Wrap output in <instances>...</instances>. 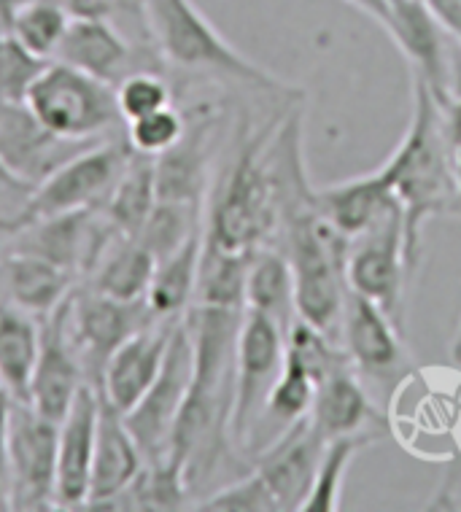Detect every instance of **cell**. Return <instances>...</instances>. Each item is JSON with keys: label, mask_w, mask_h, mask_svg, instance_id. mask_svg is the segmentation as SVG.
<instances>
[{"label": "cell", "mask_w": 461, "mask_h": 512, "mask_svg": "<svg viewBox=\"0 0 461 512\" xmlns=\"http://www.w3.org/2000/svg\"><path fill=\"white\" fill-rule=\"evenodd\" d=\"M197 510L205 512H275L278 499L273 496L270 486L265 483V477L259 475L257 469L249 477H243L238 483L216 491L208 499L197 504Z\"/></svg>", "instance_id": "obj_39"}, {"label": "cell", "mask_w": 461, "mask_h": 512, "mask_svg": "<svg viewBox=\"0 0 461 512\" xmlns=\"http://www.w3.org/2000/svg\"><path fill=\"white\" fill-rule=\"evenodd\" d=\"M165 106H170V87L157 73H127L125 79L116 84V108L125 122L154 114Z\"/></svg>", "instance_id": "obj_38"}, {"label": "cell", "mask_w": 461, "mask_h": 512, "mask_svg": "<svg viewBox=\"0 0 461 512\" xmlns=\"http://www.w3.org/2000/svg\"><path fill=\"white\" fill-rule=\"evenodd\" d=\"M44 332L38 318L14 302H0V383L17 402H27Z\"/></svg>", "instance_id": "obj_26"}, {"label": "cell", "mask_w": 461, "mask_h": 512, "mask_svg": "<svg viewBox=\"0 0 461 512\" xmlns=\"http://www.w3.org/2000/svg\"><path fill=\"white\" fill-rule=\"evenodd\" d=\"M211 119L197 122L192 130H184V138L160 157H154L157 168V195L160 200L181 203H203L205 168H208V143H211Z\"/></svg>", "instance_id": "obj_25"}, {"label": "cell", "mask_w": 461, "mask_h": 512, "mask_svg": "<svg viewBox=\"0 0 461 512\" xmlns=\"http://www.w3.org/2000/svg\"><path fill=\"white\" fill-rule=\"evenodd\" d=\"M254 254H232L203 243L195 302L211 308H246V273Z\"/></svg>", "instance_id": "obj_30"}, {"label": "cell", "mask_w": 461, "mask_h": 512, "mask_svg": "<svg viewBox=\"0 0 461 512\" xmlns=\"http://www.w3.org/2000/svg\"><path fill=\"white\" fill-rule=\"evenodd\" d=\"M205 227L197 230L187 243L162 256L151 278L146 302L154 310V316L160 318H178L184 316L189 305L195 302L197 275H200V259H203Z\"/></svg>", "instance_id": "obj_27"}, {"label": "cell", "mask_w": 461, "mask_h": 512, "mask_svg": "<svg viewBox=\"0 0 461 512\" xmlns=\"http://www.w3.org/2000/svg\"><path fill=\"white\" fill-rule=\"evenodd\" d=\"M399 52L408 57L413 73L424 79L440 106L453 98V68L459 62L448 52V33H445L435 14L429 11L426 0H391L389 22L383 27Z\"/></svg>", "instance_id": "obj_11"}, {"label": "cell", "mask_w": 461, "mask_h": 512, "mask_svg": "<svg viewBox=\"0 0 461 512\" xmlns=\"http://www.w3.org/2000/svg\"><path fill=\"white\" fill-rule=\"evenodd\" d=\"M453 173H456V197H453V211L461 216V151H453Z\"/></svg>", "instance_id": "obj_46"}, {"label": "cell", "mask_w": 461, "mask_h": 512, "mask_svg": "<svg viewBox=\"0 0 461 512\" xmlns=\"http://www.w3.org/2000/svg\"><path fill=\"white\" fill-rule=\"evenodd\" d=\"M348 289L362 294L402 327V292L410 283L399 205L375 227L351 240L346 259Z\"/></svg>", "instance_id": "obj_9"}, {"label": "cell", "mask_w": 461, "mask_h": 512, "mask_svg": "<svg viewBox=\"0 0 461 512\" xmlns=\"http://www.w3.org/2000/svg\"><path fill=\"white\" fill-rule=\"evenodd\" d=\"M184 130H187L184 116L173 106H165L154 114L127 122V141H130V149L138 154L160 157L184 138Z\"/></svg>", "instance_id": "obj_37"}, {"label": "cell", "mask_w": 461, "mask_h": 512, "mask_svg": "<svg viewBox=\"0 0 461 512\" xmlns=\"http://www.w3.org/2000/svg\"><path fill=\"white\" fill-rule=\"evenodd\" d=\"M443 122H445V135H448L451 149L461 151V95H456L451 103H445Z\"/></svg>", "instance_id": "obj_42"}, {"label": "cell", "mask_w": 461, "mask_h": 512, "mask_svg": "<svg viewBox=\"0 0 461 512\" xmlns=\"http://www.w3.org/2000/svg\"><path fill=\"white\" fill-rule=\"evenodd\" d=\"M313 203L348 240L359 238L397 208L381 170L319 189L313 192Z\"/></svg>", "instance_id": "obj_21"}, {"label": "cell", "mask_w": 461, "mask_h": 512, "mask_svg": "<svg viewBox=\"0 0 461 512\" xmlns=\"http://www.w3.org/2000/svg\"><path fill=\"white\" fill-rule=\"evenodd\" d=\"M30 0H0V25L9 27L11 19L17 17L19 9H25Z\"/></svg>", "instance_id": "obj_45"}, {"label": "cell", "mask_w": 461, "mask_h": 512, "mask_svg": "<svg viewBox=\"0 0 461 512\" xmlns=\"http://www.w3.org/2000/svg\"><path fill=\"white\" fill-rule=\"evenodd\" d=\"M22 232H25V246L19 251L44 256L71 273L92 270L114 235H119L114 224L106 219V213H103V221H98L95 208L44 216Z\"/></svg>", "instance_id": "obj_14"}, {"label": "cell", "mask_w": 461, "mask_h": 512, "mask_svg": "<svg viewBox=\"0 0 461 512\" xmlns=\"http://www.w3.org/2000/svg\"><path fill=\"white\" fill-rule=\"evenodd\" d=\"M100 391L81 386L73 399L71 410L60 421L57 440V504L63 507H84L89 496V475H92V453L98 434Z\"/></svg>", "instance_id": "obj_18"}, {"label": "cell", "mask_w": 461, "mask_h": 512, "mask_svg": "<svg viewBox=\"0 0 461 512\" xmlns=\"http://www.w3.org/2000/svg\"><path fill=\"white\" fill-rule=\"evenodd\" d=\"M178 321L181 316L154 318L149 327L138 329L133 337H127L103 364L100 394L122 415L138 405V399L149 391L154 378L160 375Z\"/></svg>", "instance_id": "obj_12"}, {"label": "cell", "mask_w": 461, "mask_h": 512, "mask_svg": "<svg viewBox=\"0 0 461 512\" xmlns=\"http://www.w3.org/2000/svg\"><path fill=\"white\" fill-rule=\"evenodd\" d=\"M348 3L362 11V14H367L370 19H375L381 27H386V22H389L391 0H348Z\"/></svg>", "instance_id": "obj_43"}, {"label": "cell", "mask_w": 461, "mask_h": 512, "mask_svg": "<svg viewBox=\"0 0 461 512\" xmlns=\"http://www.w3.org/2000/svg\"><path fill=\"white\" fill-rule=\"evenodd\" d=\"M246 308L273 318L284 335L294 324L297 318L294 278L289 259L281 251H270V248L254 251L246 273Z\"/></svg>", "instance_id": "obj_28"}, {"label": "cell", "mask_w": 461, "mask_h": 512, "mask_svg": "<svg viewBox=\"0 0 461 512\" xmlns=\"http://www.w3.org/2000/svg\"><path fill=\"white\" fill-rule=\"evenodd\" d=\"M370 442H375L373 429L356 434H343V437H332V440L324 442L319 467H316V475H313L311 494H308V499L302 504V510L335 512L340 507V491H343V480H346L348 467H351V461Z\"/></svg>", "instance_id": "obj_31"}, {"label": "cell", "mask_w": 461, "mask_h": 512, "mask_svg": "<svg viewBox=\"0 0 461 512\" xmlns=\"http://www.w3.org/2000/svg\"><path fill=\"white\" fill-rule=\"evenodd\" d=\"M157 270V256L143 246L138 238L114 235L98 265L92 267L95 292L106 294L119 302H141L149 294L151 278Z\"/></svg>", "instance_id": "obj_24"}, {"label": "cell", "mask_w": 461, "mask_h": 512, "mask_svg": "<svg viewBox=\"0 0 461 512\" xmlns=\"http://www.w3.org/2000/svg\"><path fill=\"white\" fill-rule=\"evenodd\" d=\"M38 184L0 157V232H22L38 219Z\"/></svg>", "instance_id": "obj_36"}, {"label": "cell", "mask_w": 461, "mask_h": 512, "mask_svg": "<svg viewBox=\"0 0 461 512\" xmlns=\"http://www.w3.org/2000/svg\"><path fill=\"white\" fill-rule=\"evenodd\" d=\"M348 246L351 240L316 208L313 197L289 216L284 256L292 267L297 318L329 337L340 332L346 308Z\"/></svg>", "instance_id": "obj_3"}, {"label": "cell", "mask_w": 461, "mask_h": 512, "mask_svg": "<svg viewBox=\"0 0 461 512\" xmlns=\"http://www.w3.org/2000/svg\"><path fill=\"white\" fill-rule=\"evenodd\" d=\"M313 397H316V380L305 370H300L297 364L284 359L278 378L267 391L262 415L270 418V424L278 426V434H281L311 413Z\"/></svg>", "instance_id": "obj_34"}, {"label": "cell", "mask_w": 461, "mask_h": 512, "mask_svg": "<svg viewBox=\"0 0 461 512\" xmlns=\"http://www.w3.org/2000/svg\"><path fill=\"white\" fill-rule=\"evenodd\" d=\"M65 302L46 321L49 327L41 340V354H38L33 380H30V394H27V405L54 424L63 421L65 413L71 410L73 399L84 386L81 359L65 335Z\"/></svg>", "instance_id": "obj_17"}, {"label": "cell", "mask_w": 461, "mask_h": 512, "mask_svg": "<svg viewBox=\"0 0 461 512\" xmlns=\"http://www.w3.org/2000/svg\"><path fill=\"white\" fill-rule=\"evenodd\" d=\"M429 11L435 14L445 33L461 44V0H426Z\"/></svg>", "instance_id": "obj_41"}, {"label": "cell", "mask_w": 461, "mask_h": 512, "mask_svg": "<svg viewBox=\"0 0 461 512\" xmlns=\"http://www.w3.org/2000/svg\"><path fill=\"white\" fill-rule=\"evenodd\" d=\"M160 195H157V168L154 157L130 151L122 176L116 181L114 192L106 200V219L114 224L116 232L138 238L143 224L154 211Z\"/></svg>", "instance_id": "obj_29"}, {"label": "cell", "mask_w": 461, "mask_h": 512, "mask_svg": "<svg viewBox=\"0 0 461 512\" xmlns=\"http://www.w3.org/2000/svg\"><path fill=\"white\" fill-rule=\"evenodd\" d=\"M68 22H71V17L60 3L30 0L25 9H19L17 17L11 19L6 30L33 54L44 57V60H54L57 46L68 30Z\"/></svg>", "instance_id": "obj_33"}, {"label": "cell", "mask_w": 461, "mask_h": 512, "mask_svg": "<svg viewBox=\"0 0 461 512\" xmlns=\"http://www.w3.org/2000/svg\"><path fill=\"white\" fill-rule=\"evenodd\" d=\"M17 399L0 383V507H9V477H6V445H9L11 410Z\"/></svg>", "instance_id": "obj_40"}, {"label": "cell", "mask_w": 461, "mask_h": 512, "mask_svg": "<svg viewBox=\"0 0 461 512\" xmlns=\"http://www.w3.org/2000/svg\"><path fill=\"white\" fill-rule=\"evenodd\" d=\"M432 507H445V510H461V472H459V483H445V491L440 494Z\"/></svg>", "instance_id": "obj_44"}, {"label": "cell", "mask_w": 461, "mask_h": 512, "mask_svg": "<svg viewBox=\"0 0 461 512\" xmlns=\"http://www.w3.org/2000/svg\"><path fill=\"white\" fill-rule=\"evenodd\" d=\"M52 60L22 46L9 30L0 36V106H25L30 89Z\"/></svg>", "instance_id": "obj_35"}, {"label": "cell", "mask_w": 461, "mask_h": 512, "mask_svg": "<svg viewBox=\"0 0 461 512\" xmlns=\"http://www.w3.org/2000/svg\"><path fill=\"white\" fill-rule=\"evenodd\" d=\"M54 60L116 87L127 76L130 44L111 19L73 14Z\"/></svg>", "instance_id": "obj_20"}, {"label": "cell", "mask_w": 461, "mask_h": 512, "mask_svg": "<svg viewBox=\"0 0 461 512\" xmlns=\"http://www.w3.org/2000/svg\"><path fill=\"white\" fill-rule=\"evenodd\" d=\"M308 418L324 440H332L343 434L367 432V426L373 424L378 415L362 383L354 378V372L340 367L316 386Z\"/></svg>", "instance_id": "obj_23"}, {"label": "cell", "mask_w": 461, "mask_h": 512, "mask_svg": "<svg viewBox=\"0 0 461 512\" xmlns=\"http://www.w3.org/2000/svg\"><path fill=\"white\" fill-rule=\"evenodd\" d=\"M143 453L127 429L125 415L111 407L100 394L98 434L92 453V475H89V496L84 507H114L119 496L133 486L143 472Z\"/></svg>", "instance_id": "obj_16"}, {"label": "cell", "mask_w": 461, "mask_h": 512, "mask_svg": "<svg viewBox=\"0 0 461 512\" xmlns=\"http://www.w3.org/2000/svg\"><path fill=\"white\" fill-rule=\"evenodd\" d=\"M133 151V149H130ZM127 154L116 143H92L38 184L36 213L38 219L57 216V213L87 211L106 203L114 192L116 181L125 170Z\"/></svg>", "instance_id": "obj_10"}, {"label": "cell", "mask_w": 461, "mask_h": 512, "mask_svg": "<svg viewBox=\"0 0 461 512\" xmlns=\"http://www.w3.org/2000/svg\"><path fill=\"white\" fill-rule=\"evenodd\" d=\"M340 337L346 345L348 362L367 375L386 378L402 362V343H399L397 324L386 310L370 302L362 294L348 289Z\"/></svg>", "instance_id": "obj_19"}, {"label": "cell", "mask_w": 461, "mask_h": 512, "mask_svg": "<svg viewBox=\"0 0 461 512\" xmlns=\"http://www.w3.org/2000/svg\"><path fill=\"white\" fill-rule=\"evenodd\" d=\"M3 283L9 302L27 310L30 316L49 318L71 297L73 273L44 256L17 251L3 265Z\"/></svg>", "instance_id": "obj_22"}, {"label": "cell", "mask_w": 461, "mask_h": 512, "mask_svg": "<svg viewBox=\"0 0 461 512\" xmlns=\"http://www.w3.org/2000/svg\"><path fill=\"white\" fill-rule=\"evenodd\" d=\"M27 114L65 141H92L119 119L116 87L52 60L25 100Z\"/></svg>", "instance_id": "obj_5"}, {"label": "cell", "mask_w": 461, "mask_h": 512, "mask_svg": "<svg viewBox=\"0 0 461 512\" xmlns=\"http://www.w3.org/2000/svg\"><path fill=\"white\" fill-rule=\"evenodd\" d=\"M284 364V332L273 318L243 310L235 345V389H232L230 440L243 445L265 407L267 391Z\"/></svg>", "instance_id": "obj_8"}, {"label": "cell", "mask_w": 461, "mask_h": 512, "mask_svg": "<svg viewBox=\"0 0 461 512\" xmlns=\"http://www.w3.org/2000/svg\"><path fill=\"white\" fill-rule=\"evenodd\" d=\"M391 195L402 213L405 265L413 278L421 256V230L426 219L453 211L456 173L453 149L445 135L443 106L424 79L413 76V116L405 138L399 141L381 168Z\"/></svg>", "instance_id": "obj_2"}, {"label": "cell", "mask_w": 461, "mask_h": 512, "mask_svg": "<svg viewBox=\"0 0 461 512\" xmlns=\"http://www.w3.org/2000/svg\"><path fill=\"white\" fill-rule=\"evenodd\" d=\"M297 116L300 114H294L292 122H286L284 130L278 133V165L273 159V143H267L265 133L254 135L240 146L213 195L205 224V243L232 254H254L278 227V216L286 205L284 184L302 176Z\"/></svg>", "instance_id": "obj_1"}, {"label": "cell", "mask_w": 461, "mask_h": 512, "mask_svg": "<svg viewBox=\"0 0 461 512\" xmlns=\"http://www.w3.org/2000/svg\"><path fill=\"white\" fill-rule=\"evenodd\" d=\"M324 442L327 440L313 429L311 418L305 415L275 440H270L265 451L259 453L254 469L265 477L281 510H302V504L311 494Z\"/></svg>", "instance_id": "obj_15"}, {"label": "cell", "mask_w": 461, "mask_h": 512, "mask_svg": "<svg viewBox=\"0 0 461 512\" xmlns=\"http://www.w3.org/2000/svg\"><path fill=\"white\" fill-rule=\"evenodd\" d=\"M192 372H195V345H192V332H189L187 313H184L176 324L160 375L138 399V405L125 413L127 429L133 432L146 464H157L168 456L170 434H173L181 407L187 402Z\"/></svg>", "instance_id": "obj_6"}, {"label": "cell", "mask_w": 461, "mask_h": 512, "mask_svg": "<svg viewBox=\"0 0 461 512\" xmlns=\"http://www.w3.org/2000/svg\"><path fill=\"white\" fill-rule=\"evenodd\" d=\"M197 230H203V203L157 200L143 230L138 232V240L160 262L162 256L173 254L181 243H187Z\"/></svg>", "instance_id": "obj_32"}, {"label": "cell", "mask_w": 461, "mask_h": 512, "mask_svg": "<svg viewBox=\"0 0 461 512\" xmlns=\"http://www.w3.org/2000/svg\"><path fill=\"white\" fill-rule=\"evenodd\" d=\"M57 440L60 424L27 402H14L6 445L9 507L46 510L57 504Z\"/></svg>", "instance_id": "obj_7"}, {"label": "cell", "mask_w": 461, "mask_h": 512, "mask_svg": "<svg viewBox=\"0 0 461 512\" xmlns=\"http://www.w3.org/2000/svg\"><path fill=\"white\" fill-rule=\"evenodd\" d=\"M65 318L73 327V348L79 359L98 362L100 372L103 364L119 345L125 343L127 337H133L138 329L149 327L154 318V310L149 302H119L111 300L106 294L92 292L73 300L68 297L65 302Z\"/></svg>", "instance_id": "obj_13"}, {"label": "cell", "mask_w": 461, "mask_h": 512, "mask_svg": "<svg viewBox=\"0 0 461 512\" xmlns=\"http://www.w3.org/2000/svg\"><path fill=\"white\" fill-rule=\"evenodd\" d=\"M146 25L162 57L176 68L216 73L259 89H281L273 73L235 49L197 9L195 0H146Z\"/></svg>", "instance_id": "obj_4"}]
</instances>
